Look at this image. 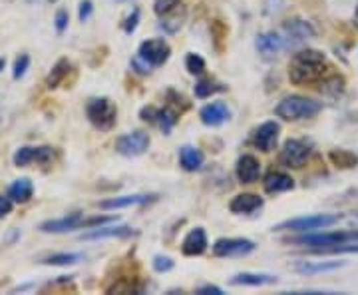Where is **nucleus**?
Returning <instances> with one entry per match:
<instances>
[{
	"label": "nucleus",
	"instance_id": "obj_31",
	"mask_svg": "<svg viewBox=\"0 0 358 295\" xmlns=\"http://www.w3.org/2000/svg\"><path fill=\"white\" fill-rule=\"evenodd\" d=\"M227 34H229V28L223 20H213L211 22V36H213V44L217 52L225 50V42H227Z\"/></svg>",
	"mask_w": 358,
	"mask_h": 295
},
{
	"label": "nucleus",
	"instance_id": "obj_30",
	"mask_svg": "<svg viewBox=\"0 0 358 295\" xmlns=\"http://www.w3.org/2000/svg\"><path fill=\"white\" fill-rule=\"evenodd\" d=\"M80 261H84V254H52L42 259L46 266H74Z\"/></svg>",
	"mask_w": 358,
	"mask_h": 295
},
{
	"label": "nucleus",
	"instance_id": "obj_27",
	"mask_svg": "<svg viewBox=\"0 0 358 295\" xmlns=\"http://www.w3.org/2000/svg\"><path fill=\"white\" fill-rule=\"evenodd\" d=\"M320 92H324V94H331V96H338V94H343L345 92V78L341 76V74H333V72H329L327 76L322 78L319 82Z\"/></svg>",
	"mask_w": 358,
	"mask_h": 295
},
{
	"label": "nucleus",
	"instance_id": "obj_19",
	"mask_svg": "<svg viewBox=\"0 0 358 295\" xmlns=\"http://www.w3.org/2000/svg\"><path fill=\"white\" fill-rule=\"evenodd\" d=\"M155 195H145V193H134V195H122V198H112L100 202L102 210H122V207H131V205H141L152 202Z\"/></svg>",
	"mask_w": 358,
	"mask_h": 295
},
{
	"label": "nucleus",
	"instance_id": "obj_5",
	"mask_svg": "<svg viewBox=\"0 0 358 295\" xmlns=\"http://www.w3.org/2000/svg\"><path fill=\"white\" fill-rule=\"evenodd\" d=\"M310 158V144H307L305 140H296V138H291L282 144L281 156V164L285 167H293V170H299L303 167L308 162Z\"/></svg>",
	"mask_w": 358,
	"mask_h": 295
},
{
	"label": "nucleus",
	"instance_id": "obj_41",
	"mask_svg": "<svg viewBox=\"0 0 358 295\" xmlns=\"http://www.w3.org/2000/svg\"><path fill=\"white\" fill-rule=\"evenodd\" d=\"M197 294L199 295H223V289L217 287V285H203V287H199L197 289Z\"/></svg>",
	"mask_w": 358,
	"mask_h": 295
},
{
	"label": "nucleus",
	"instance_id": "obj_42",
	"mask_svg": "<svg viewBox=\"0 0 358 295\" xmlns=\"http://www.w3.org/2000/svg\"><path fill=\"white\" fill-rule=\"evenodd\" d=\"M4 64H6V62H4V58H0V70L4 68Z\"/></svg>",
	"mask_w": 358,
	"mask_h": 295
},
{
	"label": "nucleus",
	"instance_id": "obj_4",
	"mask_svg": "<svg viewBox=\"0 0 358 295\" xmlns=\"http://www.w3.org/2000/svg\"><path fill=\"white\" fill-rule=\"evenodd\" d=\"M86 116L96 128L112 130L117 120V108L108 98H94L86 106Z\"/></svg>",
	"mask_w": 358,
	"mask_h": 295
},
{
	"label": "nucleus",
	"instance_id": "obj_25",
	"mask_svg": "<svg viewBox=\"0 0 358 295\" xmlns=\"http://www.w3.org/2000/svg\"><path fill=\"white\" fill-rule=\"evenodd\" d=\"M32 193H34V186L28 178H20L8 188V198L13 200L14 204H26L32 198Z\"/></svg>",
	"mask_w": 358,
	"mask_h": 295
},
{
	"label": "nucleus",
	"instance_id": "obj_6",
	"mask_svg": "<svg viewBox=\"0 0 358 295\" xmlns=\"http://www.w3.org/2000/svg\"><path fill=\"white\" fill-rule=\"evenodd\" d=\"M169 54L171 48L164 39H150L140 44V50H138V58H141L143 62L152 68L157 66H164L169 60Z\"/></svg>",
	"mask_w": 358,
	"mask_h": 295
},
{
	"label": "nucleus",
	"instance_id": "obj_44",
	"mask_svg": "<svg viewBox=\"0 0 358 295\" xmlns=\"http://www.w3.org/2000/svg\"><path fill=\"white\" fill-rule=\"evenodd\" d=\"M115 2H126V0H115Z\"/></svg>",
	"mask_w": 358,
	"mask_h": 295
},
{
	"label": "nucleus",
	"instance_id": "obj_8",
	"mask_svg": "<svg viewBox=\"0 0 358 295\" xmlns=\"http://www.w3.org/2000/svg\"><path fill=\"white\" fill-rule=\"evenodd\" d=\"M150 148V136L145 132H131V134H124L115 140V150L126 158H136L141 156Z\"/></svg>",
	"mask_w": 358,
	"mask_h": 295
},
{
	"label": "nucleus",
	"instance_id": "obj_2",
	"mask_svg": "<svg viewBox=\"0 0 358 295\" xmlns=\"http://www.w3.org/2000/svg\"><path fill=\"white\" fill-rule=\"evenodd\" d=\"M320 110H322V104L313 100V98H307V96H299V94L287 96L275 106V114L282 120H287V122L307 120V118L319 114Z\"/></svg>",
	"mask_w": 358,
	"mask_h": 295
},
{
	"label": "nucleus",
	"instance_id": "obj_18",
	"mask_svg": "<svg viewBox=\"0 0 358 295\" xmlns=\"http://www.w3.org/2000/svg\"><path fill=\"white\" fill-rule=\"evenodd\" d=\"M263 188L267 193H281V192H289L294 188V180L285 174V172H268L263 180Z\"/></svg>",
	"mask_w": 358,
	"mask_h": 295
},
{
	"label": "nucleus",
	"instance_id": "obj_26",
	"mask_svg": "<svg viewBox=\"0 0 358 295\" xmlns=\"http://www.w3.org/2000/svg\"><path fill=\"white\" fill-rule=\"evenodd\" d=\"M329 160L338 170H352V167L358 166V156L355 152H350V150H345V148L331 150L329 152Z\"/></svg>",
	"mask_w": 358,
	"mask_h": 295
},
{
	"label": "nucleus",
	"instance_id": "obj_10",
	"mask_svg": "<svg viewBox=\"0 0 358 295\" xmlns=\"http://www.w3.org/2000/svg\"><path fill=\"white\" fill-rule=\"evenodd\" d=\"M52 158H54V152L48 146H24L20 150H16L14 154V166L26 167L30 164H48Z\"/></svg>",
	"mask_w": 358,
	"mask_h": 295
},
{
	"label": "nucleus",
	"instance_id": "obj_9",
	"mask_svg": "<svg viewBox=\"0 0 358 295\" xmlns=\"http://www.w3.org/2000/svg\"><path fill=\"white\" fill-rule=\"evenodd\" d=\"M281 36L285 40V48L289 46H299V44H305L308 39L315 36V30L313 26L305 22V20H299V18H293L289 20L287 25L282 26Z\"/></svg>",
	"mask_w": 358,
	"mask_h": 295
},
{
	"label": "nucleus",
	"instance_id": "obj_34",
	"mask_svg": "<svg viewBox=\"0 0 358 295\" xmlns=\"http://www.w3.org/2000/svg\"><path fill=\"white\" fill-rule=\"evenodd\" d=\"M28 66H30V58H28V54H20V56L16 58V62H14L13 76L16 78V80L24 76L26 70H28Z\"/></svg>",
	"mask_w": 358,
	"mask_h": 295
},
{
	"label": "nucleus",
	"instance_id": "obj_40",
	"mask_svg": "<svg viewBox=\"0 0 358 295\" xmlns=\"http://www.w3.org/2000/svg\"><path fill=\"white\" fill-rule=\"evenodd\" d=\"M13 200L8 198V195H2L0 193V219H4L10 212H13Z\"/></svg>",
	"mask_w": 358,
	"mask_h": 295
},
{
	"label": "nucleus",
	"instance_id": "obj_23",
	"mask_svg": "<svg viewBox=\"0 0 358 295\" xmlns=\"http://www.w3.org/2000/svg\"><path fill=\"white\" fill-rule=\"evenodd\" d=\"M233 285H251V287H261V285H273L277 283V275L268 273H237L231 277Z\"/></svg>",
	"mask_w": 358,
	"mask_h": 295
},
{
	"label": "nucleus",
	"instance_id": "obj_15",
	"mask_svg": "<svg viewBox=\"0 0 358 295\" xmlns=\"http://www.w3.org/2000/svg\"><path fill=\"white\" fill-rule=\"evenodd\" d=\"M237 180L241 184H253L261 176V162L253 154H243L237 160Z\"/></svg>",
	"mask_w": 358,
	"mask_h": 295
},
{
	"label": "nucleus",
	"instance_id": "obj_29",
	"mask_svg": "<svg viewBox=\"0 0 358 295\" xmlns=\"http://www.w3.org/2000/svg\"><path fill=\"white\" fill-rule=\"evenodd\" d=\"M195 96L197 98H209L211 94H217V92H225L227 90V86H223V84H219L215 80H211V78H205V80H199L197 84H195Z\"/></svg>",
	"mask_w": 358,
	"mask_h": 295
},
{
	"label": "nucleus",
	"instance_id": "obj_22",
	"mask_svg": "<svg viewBox=\"0 0 358 295\" xmlns=\"http://www.w3.org/2000/svg\"><path fill=\"white\" fill-rule=\"evenodd\" d=\"M134 230L128 226H108V228H94V231L84 233L82 240H106V238H128Z\"/></svg>",
	"mask_w": 358,
	"mask_h": 295
},
{
	"label": "nucleus",
	"instance_id": "obj_20",
	"mask_svg": "<svg viewBox=\"0 0 358 295\" xmlns=\"http://www.w3.org/2000/svg\"><path fill=\"white\" fill-rule=\"evenodd\" d=\"M345 268V261H296L294 270L305 275H315V273H329Z\"/></svg>",
	"mask_w": 358,
	"mask_h": 295
},
{
	"label": "nucleus",
	"instance_id": "obj_16",
	"mask_svg": "<svg viewBox=\"0 0 358 295\" xmlns=\"http://www.w3.org/2000/svg\"><path fill=\"white\" fill-rule=\"evenodd\" d=\"M205 249H207V233H205L203 228H195V230L189 231L181 244L183 256H201V254H205Z\"/></svg>",
	"mask_w": 358,
	"mask_h": 295
},
{
	"label": "nucleus",
	"instance_id": "obj_39",
	"mask_svg": "<svg viewBox=\"0 0 358 295\" xmlns=\"http://www.w3.org/2000/svg\"><path fill=\"white\" fill-rule=\"evenodd\" d=\"M56 30L62 34L66 28H68V22H70V16H68V11H64V8H60L58 13H56Z\"/></svg>",
	"mask_w": 358,
	"mask_h": 295
},
{
	"label": "nucleus",
	"instance_id": "obj_35",
	"mask_svg": "<svg viewBox=\"0 0 358 295\" xmlns=\"http://www.w3.org/2000/svg\"><path fill=\"white\" fill-rule=\"evenodd\" d=\"M179 4H181V0H155L154 11L157 16H164V14H167L169 11H173Z\"/></svg>",
	"mask_w": 358,
	"mask_h": 295
},
{
	"label": "nucleus",
	"instance_id": "obj_11",
	"mask_svg": "<svg viewBox=\"0 0 358 295\" xmlns=\"http://www.w3.org/2000/svg\"><path fill=\"white\" fill-rule=\"evenodd\" d=\"M279 134H281V126L275 120H268L265 124H261L253 134V146L261 152H273L277 148Z\"/></svg>",
	"mask_w": 358,
	"mask_h": 295
},
{
	"label": "nucleus",
	"instance_id": "obj_3",
	"mask_svg": "<svg viewBox=\"0 0 358 295\" xmlns=\"http://www.w3.org/2000/svg\"><path fill=\"white\" fill-rule=\"evenodd\" d=\"M343 219L341 214H317V216H305V218H294L287 219L279 226H275V231H317V230H327V228H333L338 221Z\"/></svg>",
	"mask_w": 358,
	"mask_h": 295
},
{
	"label": "nucleus",
	"instance_id": "obj_21",
	"mask_svg": "<svg viewBox=\"0 0 358 295\" xmlns=\"http://www.w3.org/2000/svg\"><path fill=\"white\" fill-rule=\"evenodd\" d=\"M159 18H162L159 26L164 28V32H167V34H176L179 28L183 26L185 18H187V11H185V4L181 2V4H179V6H176L173 11H169V13L164 14V16H159Z\"/></svg>",
	"mask_w": 358,
	"mask_h": 295
},
{
	"label": "nucleus",
	"instance_id": "obj_38",
	"mask_svg": "<svg viewBox=\"0 0 358 295\" xmlns=\"http://www.w3.org/2000/svg\"><path fill=\"white\" fill-rule=\"evenodd\" d=\"M138 22H140V11L136 8L134 13L129 14L128 18H126V22H124V30H126V34H131V32H136V28H138Z\"/></svg>",
	"mask_w": 358,
	"mask_h": 295
},
{
	"label": "nucleus",
	"instance_id": "obj_37",
	"mask_svg": "<svg viewBox=\"0 0 358 295\" xmlns=\"http://www.w3.org/2000/svg\"><path fill=\"white\" fill-rule=\"evenodd\" d=\"M92 13H94L92 0H82V2H80V11H78V18H80V22H88Z\"/></svg>",
	"mask_w": 358,
	"mask_h": 295
},
{
	"label": "nucleus",
	"instance_id": "obj_32",
	"mask_svg": "<svg viewBox=\"0 0 358 295\" xmlns=\"http://www.w3.org/2000/svg\"><path fill=\"white\" fill-rule=\"evenodd\" d=\"M185 68H187L189 74H203L205 60L199 54H187V58H185Z\"/></svg>",
	"mask_w": 358,
	"mask_h": 295
},
{
	"label": "nucleus",
	"instance_id": "obj_14",
	"mask_svg": "<svg viewBox=\"0 0 358 295\" xmlns=\"http://www.w3.org/2000/svg\"><path fill=\"white\" fill-rule=\"evenodd\" d=\"M257 50L263 58H275L281 50H285V40L281 32H263L257 36Z\"/></svg>",
	"mask_w": 358,
	"mask_h": 295
},
{
	"label": "nucleus",
	"instance_id": "obj_24",
	"mask_svg": "<svg viewBox=\"0 0 358 295\" xmlns=\"http://www.w3.org/2000/svg\"><path fill=\"white\" fill-rule=\"evenodd\" d=\"M203 152L197 150V148H193V146H183L179 150V164H181L183 170H187V172L199 170V167L203 166Z\"/></svg>",
	"mask_w": 358,
	"mask_h": 295
},
{
	"label": "nucleus",
	"instance_id": "obj_17",
	"mask_svg": "<svg viewBox=\"0 0 358 295\" xmlns=\"http://www.w3.org/2000/svg\"><path fill=\"white\" fill-rule=\"evenodd\" d=\"M263 198H259L257 193H239L231 200L229 210L233 214H253L257 210L263 207Z\"/></svg>",
	"mask_w": 358,
	"mask_h": 295
},
{
	"label": "nucleus",
	"instance_id": "obj_7",
	"mask_svg": "<svg viewBox=\"0 0 358 295\" xmlns=\"http://www.w3.org/2000/svg\"><path fill=\"white\" fill-rule=\"evenodd\" d=\"M255 252V242L247 238H221L213 244L215 257H243Z\"/></svg>",
	"mask_w": 358,
	"mask_h": 295
},
{
	"label": "nucleus",
	"instance_id": "obj_13",
	"mask_svg": "<svg viewBox=\"0 0 358 295\" xmlns=\"http://www.w3.org/2000/svg\"><path fill=\"white\" fill-rule=\"evenodd\" d=\"M199 118H201V122H203L205 126H221V124H225L231 118V110L227 104L217 100V102L203 106L201 112H199Z\"/></svg>",
	"mask_w": 358,
	"mask_h": 295
},
{
	"label": "nucleus",
	"instance_id": "obj_12",
	"mask_svg": "<svg viewBox=\"0 0 358 295\" xmlns=\"http://www.w3.org/2000/svg\"><path fill=\"white\" fill-rule=\"evenodd\" d=\"M84 221H86V218L82 214H70L64 218L48 219V221L40 224V231H44V233H66V231L84 230Z\"/></svg>",
	"mask_w": 358,
	"mask_h": 295
},
{
	"label": "nucleus",
	"instance_id": "obj_28",
	"mask_svg": "<svg viewBox=\"0 0 358 295\" xmlns=\"http://www.w3.org/2000/svg\"><path fill=\"white\" fill-rule=\"evenodd\" d=\"M68 72H70V62L66 60V58H62V60H58L56 62V66L52 68V72L48 74V78H46V86L48 88H58L62 82H64V78L68 76Z\"/></svg>",
	"mask_w": 358,
	"mask_h": 295
},
{
	"label": "nucleus",
	"instance_id": "obj_33",
	"mask_svg": "<svg viewBox=\"0 0 358 295\" xmlns=\"http://www.w3.org/2000/svg\"><path fill=\"white\" fill-rule=\"evenodd\" d=\"M315 254H358V242L357 244H341L333 247H322V249H313Z\"/></svg>",
	"mask_w": 358,
	"mask_h": 295
},
{
	"label": "nucleus",
	"instance_id": "obj_43",
	"mask_svg": "<svg viewBox=\"0 0 358 295\" xmlns=\"http://www.w3.org/2000/svg\"><path fill=\"white\" fill-rule=\"evenodd\" d=\"M355 16H357V22H358V6H357V14H355Z\"/></svg>",
	"mask_w": 358,
	"mask_h": 295
},
{
	"label": "nucleus",
	"instance_id": "obj_36",
	"mask_svg": "<svg viewBox=\"0 0 358 295\" xmlns=\"http://www.w3.org/2000/svg\"><path fill=\"white\" fill-rule=\"evenodd\" d=\"M152 263H154V270L157 273H166V271L173 270V259L167 256H155Z\"/></svg>",
	"mask_w": 358,
	"mask_h": 295
},
{
	"label": "nucleus",
	"instance_id": "obj_1",
	"mask_svg": "<svg viewBox=\"0 0 358 295\" xmlns=\"http://www.w3.org/2000/svg\"><path fill=\"white\" fill-rule=\"evenodd\" d=\"M331 66L327 56L319 50H301L294 54L289 62V78L296 86H310L319 84L322 78L329 74Z\"/></svg>",
	"mask_w": 358,
	"mask_h": 295
}]
</instances>
